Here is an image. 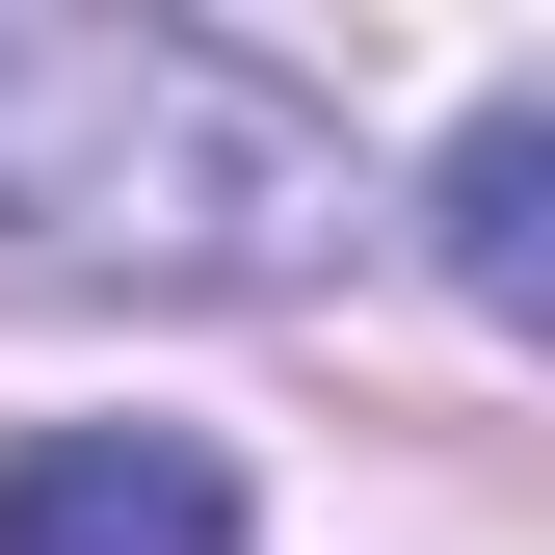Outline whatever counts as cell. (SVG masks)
I'll use <instances>...</instances> for the list:
<instances>
[{
  "label": "cell",
  "mask_w": 555,
  "mask_h": 555,
  "mask_svg": "<svg viewBox=\"0 0 555 555\" xmlns=\"http://www.w3.org/2000/svg\"><path fill=\"white\" fill-rule=\"evenodd\" d=\"M371 212L344 106L264 80L159 0H0V264H132V292H292Z\"/></svg>",
  "instance_id": "1"
},
{
  "label": "cell",
  "mask_w": 555,
  "mask_h": 555,
  "mask_svg": "<svg viewBox=\"0 0 555 555\" xmlns=\"http://www.w3.org/2000/svg\"><path fill=\"white\" fill-rule=\"evenodd\" d=\"M424 264H450L503 344H555V106H476L450 159H424Z\"/></svg>",
  "instance_id": "3"
},
{
  "label": "cell",
  "mask_w": 555,
  "mask_h": 555,
  "mask_svg": "<svg viewBox=\"0 0 555 555\" xmlns=\"http://www.w3.org/2000/svg\"><path fill=\"white\" fill-rule=\"evenodd\" d=\"M238 450L212 424H27L0 450V555H238Z\"/></svg>",
  "instance_id": "2"
}]
</instances>
